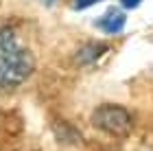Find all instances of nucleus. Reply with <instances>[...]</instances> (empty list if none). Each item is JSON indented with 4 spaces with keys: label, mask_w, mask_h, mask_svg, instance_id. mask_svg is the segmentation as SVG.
<instances>
[{
    "label": "nucleus",
    "mask_w": 153,
    "mask_h": 151,
    "mask_svg": "<svg viewBox=\"0 0 153 151\" xmlns=\"http://www.w3.org/2000/svg\"><path fill=\"white\" fill-rule=\"evenodd\" d=\"M92 123L96 129L112 136H127L131 132V116L120 105H99L92 114Z\"/></svg>",
    "instance_id": "f03ea898"
},
{
    "label": "nucleus",
    "mask_w": 153,
    "mask_h": 151,
    "mask_svg": "<svg viewBox=\"0 0 153 151\" xmlns=\"http://www.w3.org/2000/svg\"><path fill=\"white\" fill-rule=\"evenodd\" d=\"M96 2H101V0H76L74 7H76V9H85V7H92Z\"/></svg>",
    "instance_id": "20e7f679"
},
{
    "label": "nucleus",
    "mask_w": 153,
    "mask_h": 151,
    "mask_svg": "<svg viewBox=\"0 0 153 151\" xmlns=\"http://www.w3.org/2000/svg\"><path fill=\"white\" fill-rule=\"evenodd\" d=\"M35 59L13 29L0 31V86L13 88L31 77Z\"/></svg>",
    "instance_id": "f257e3e1"
},
{
    "label": "nucleus",
    "mask_w": 153,
    "mask_h": 151,
    "mask_svg": "<svg viewBox=\"0 0 153 151\" xmlns=\"http://www.w3.org/2000/svg\"><path fill=\"white\" fill-rule=\"evenodd\" d=\"M44 4H53V2H57V0H42Z\"/></svg>",
    "instance_id": "423d86ee"
},
{
    "label": "nucleus",
    "mask_w": 153,
    "mask_h": 151,
    "mask_svg": "<svg viewBox=\"0 0 153 151\" xmlns=\"http://www.w3.org/2000/svg\"><path fill=\"white\" fill-rule=\"evenodd\" d=\"M125 22H127V16L125 11H118V9H109L103 18H99V24L105 33H120L125 29Z\"/></svg>",
    "instance_id": "7ed1b4c3"
},
{
    "label": "nucleus",
    "mask_w": 153,
    "mask_h": 151,
    "mask_svg": "<svg viewBox=\"0 0 153 151\" xmlns=\"http://www.w3.org/2000/svg\"><path fill=\"white\" fill-rule=\"evenodd\" d=\"M140 2H142V0H120V4L125 7V9H136Z\"/></svg>",
    "instance_id": "39448f33"
}]
</instances>
